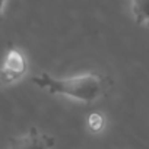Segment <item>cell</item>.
<instances>
[{
  "instance_id": "5b68a950",
  "label": "cell",
  "mask_w": 149,
  "mask_h": 149,
  "mask_svg": "<svg viewBox=\"0 0 149 149\" xmlns=\"http://www.w3.org/2000/svg\"><path fill=\"white\" fill-rule=\"evenodd\" d=\"M88 121H89L91 130H94V132H98V130H101L104 127V118L100 114H91Z\"/></svg>"
},
{
  "instance_id": "277c9868",
  "label": "cell",
  "mask_w": 149,
  "mask_h": 149,
  "mask_svg": "<svg viewBox=\"0 0 149 149\" xmlns=\"http://www.w3.org/2000/svg\"><path fill=\"white\" fill-rule=\"evenodd\" d=\"M130 3L136 24L149 26V0H130Z\"/></svg>"
},
{
  "instance_id": "3957f363",
  "label": "cell",
  "mask_w": 149,
  "mask_h": 149,
  "mask_svg": "<svg viewBox=\"0 0 149 149\" xmlns=\"http://www.w3.org/2000/svg\"><path fill=\"white\" fill-rule=\"evenodd\" d=\"M10 149H53L56 139L47 133L40 132L37 127H31L21 136L10 137Z\"/></svg>"
},
{
  "instance_id": "6da1fadb",
  "label": "cell",
  "mask_w": 149,
  "mask_h": 149,
  "mask_svg": "<svg viewBox=\"0 0 149 149\" xmlns=\"http://www.w3.org/2000/svg\"><path fill=\"white\" fill-rule=\"evenodd\" d=\"M32 82L50 94L63 95L81 102H94L104 94V81L98 73H84L69 78H54L50 73H40Z\"/></svg>"
},
{
  "instance_id": "8992f818",
  "label": "cell",
  "mask_w": 149,
  "mask_h": 149,
  "mask_svg": "<svg viewBox=\"0 0 149 149\" xmlns=\"http://www.w3.org/2000/svg\"><path fill=\"white\" fill-rule=\"evenodd\" d=\"M5 3H6V0H0V19H2V16H3V8H5Z\"/></svg>"
},
{
  "instance_id": "7a4b0ae2",
  "label": "cell",
  "mask_w": 149,
  "mask_h": 149,
  "mask_svg": "<svg viewBox=\"0 0 149 149\" xmlns=\"http://www.w3.org/2000/svg\"><path fill=\"white\" fill-rule=\"evenodd\" d=\"M26 70L28 61L25 54L18 47H9L0 66V86H9L18 82Z\"/></svg>"
}]
</instances>
